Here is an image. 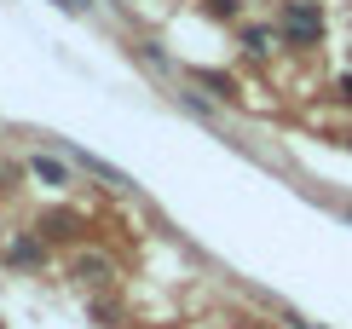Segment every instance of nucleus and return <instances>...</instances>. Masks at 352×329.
Wrapping results in <instances>:
<instances>
[{
    "instance_id": "6e6552de",
    "label": "nucleus",
    "mask_w": 352,
    "mask_h": 329,
    "mask_svg": "<svg viewBox=\"0 0 352 329\" xmlns=\"http://www.w3.org/2000/svg\"><path fill=\"white\" fill-rule=\"evenodd\" d=\"M300 329H318V323H300Z\"/></svg>"
},
{
    "instance_id": "0eeeda50",
    "label": "nucleus",
    "mask_w": 352,
    "mask_h": 329,
    "mask_svg": "<svg viewBox=\"0 0 352 329\" xmlns=\"http://www.w3.org/2000/svg\"><path fill=\"white\" fill-rule=\"evenodd\" d=\"M341 98H352V76H346V81H341Z\"/></svg>"
},
{
    "instance_id": "f257e3e1",
    "label": "nucleus",
    "mask_w": 352,
    "mask_h": 329,
    "mask_svg": "<svg viewBox=\"0 0 352 329\" xmlns=\"http://www.w3.org/2000/svg\"><path fill=\"white\" fill-rule=\"evenodd\" d=\"M277 41H283V47H318V41H324V12H318V0H283V12H277Z\"/></svg>"
},
{
    "instance_id": "1a4fd4ad",
    "label": "nucleus",
    "mask_w": 352,
    "mask_h": 329,
    "mask_svg": "<svg viewBox=\"0 0 352 329\" xmlns=\"http://www.w3.org/2000/svg\"><path fill=\"white\" fill-rule=\"evenodd\" d=\"M346 145H352V139H346Z\"/></svg>"
},
{
    "instance_id": "f03ea898",
    "label": "nucleus",
    "mask_w": 352,
    "mask_h": 329,
    "mask_svg": "<svg viewBox=\"0 0 352 329\" xmlns=\"http://www.w3.org/2000/svg\"><path fill=\"white\" fill-rule=\"evenodd\" d=\"M29 168H35V179H47V185H64V179H69V173L58 168L52 156H35V162H29Z\"/></svg>"
},
{
    "instance_id": "39448f33",
    "label": "nucleus",
    "mask_w": 352,
    "mask_h": 329,
    "mask_svg": "<svg viewBox=\"0 0 352 329\" xmlns=\"http://www.w3.org/2000/svg\"><path fill=\"white\" fill-rule=\"evenodd\" d=\"M81 277L87 283H104V260H81Z\"/></svg>"
},
{
    "instance_id": "20e7f679",
    "label": "nucleus",
    "mask_w": 352,
    "mask_h": 329,
    "mask_svg": "<svg viewBox=\"0 0 352 329\" xmlns=\"http://www.w3.org/2000/svg\"><path fill=\"white\" fill-rule=\"evenodd\" d=\"M12 260H18V266H35V260H41V248H35V243H29V237H23V243L12 248Z\"/></svg>"
},
{
    "instance_id": "423d86ee",
    "label": "nucleus",
    "mask_w": 352,
    "mask_h": 329,
    "mask_svg": "<svg viewBox=\"0 0 352 329\" xmlns=\"http://www.w3.org/2000/svg\"><path fill=\"white\" fill-rule=\"evenodd\" d=\"M208 12L214 18H237V0H208Z\"/></svg>"
},
{
    "instance_id": "7ed1b4c3",
    "label": "nucleus",
    "mask_w": 352,
    "mask_h": 329,
    "mask_svg": "<svg viewBox=\"0 0 352 329\" xmlns=\"http://www.w3.org/2000/svg\"><path fill=\"white\" fill-rule=\"evenodd\" d=\"M243 47H248V52H272V35H266V29H248Z\"/></svg>"
}]
</instances>
